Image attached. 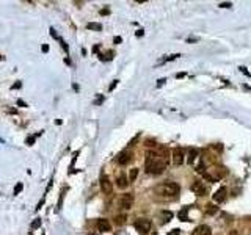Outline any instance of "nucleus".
<instances>
[{
    "instance_id": "33",
    "label": "nucleus",
    "mask_w": 251,
    "mask_h": 235,
    "mask_svg": "<svg viewBox=\"0 0 251 235\" xmlns=\"http://www.w3.org/2000/svg\"><path fill=\"white\" fill-rule=\"evenodd\" d=\"M43 52H44V53H46V52H49V46H47V44H44V46H43Z\"/></svg>"
},
{
    "instance_id": "3",
    "label": "nucleus",
    "mask_w": 251,
    "mask_h": 235,
    "mask_svg": "<svg viewBox=\"0 0 251 235\" xmlns=\"http://www.w3.org/2000/svg\"><path fill=\"white\" fill-rule=\"evenodd\" d=\"M134 227L140 232L141 235H146L149 231H151V227H152V223H151V219L148 218H138L135 223H134Z\"/></svg>"
},
{
    "instance_id": "38",
    "label": "nucleus",
    "mask_w": 251,
    "mask_h": 235,
    "mask_svg": "<svg viewBox=\"0 0 251 235\" xmlns=\"http://www.w3.org/2000/svg\"><path fill=\"white\" fill-rule=\"evenodd\" d=\"M2 60H3V57H2V55H0V61H2Z\"/></svg>"
},
{
    "instance_id": "37",
    "label": "nucleus",
    "mask_w": 251,
    "mask_h": 235,
    "mask_svg": "<svg viewBox=\"0 0 251 235\" xmlns=\"http://www.w3.org/2000/svg\"><path fill=\"white\" fill-rule=\"evenodd\" d=\"M137 36H143V30H138L137 31Z\"/></svg>"
},
{
    "instance_id": "29",
    "label": "nucleus",
    "mask_w": 251,
    "mask_h": 235,
    "mask_svg": "<svg viewBox=\"0 0 251 235\" xmlns=\"http://www.w3.org/2000/svg\"><path fill=\"white\" fill-rule=\"evenodd\" d=\"M229 235H240V232L234 229V231H231V232H229Z\"/></svg>"
},
{
    "instance_id": "20",
    "label": "nucleus",
    "mask_w": 251,
    "mask_h": 235,
    "mask_svg": "<svg viewBox=\"0 0 251 235\" xmlns=\"http://www.w3.org/2000/svg\"><path fill=\"white\" fill-rule=\"evenodd\" d=\"M22 190H24V185H22V182H19V183L14 186V195H19Z\"/></svg>"
},
{
    "instance_id": "27",
    "label": "nucleus",
    "mask_w": 251,
    "mask_h": 235,
    "mask_svg": "<svg viewBox=\"0 0 251 235\" xmlns=\"http://www.w3.org/2000/svg\"><path fill=\"white\" fill-rule=\"evenodd\" d=\"M116 85H118V80H115V82H113V83H111V85H110V88H108V89H110V91H113V89H115V86H116Z\"/></svg>"
},
{
    "instance_id": "14",
    "label": "nucleus",
    "mask_w": 251,
    "mask_h": 235,
    "mask_svg": "<svg viewBox=\"0 0 251 235\" xmlns=\"http://www.w3.org/2000/svg\"><path fill=\"white\" fill-rule=\"evenodd\" d=\"M86 28H88V30H96V31H101V30H102V25H101V24H97V22H89V24L86 25Z\"/></svg>"
},
{
    "instance_id": "15",
    "label": "nucleus",
    "mask_w": 251,
    "mask_h": 235,
    "mask_svg": "<svg viewBox=\"0 0 251 235\" xmlns=\"http://www.w3.org/2000/svg\"><path fill=\"white\" fill-rule=\"evenodd\" d=\"M206 212L209 213V215H215V213L218 212V207H215L213 204H207L206 205Z\"/></svg>"
},
{
    "instance_id": "1",
    "label": "nucleus",
    "mask_w": 251,
    "mask_h": 235,
    "mask_svg": "<svg viewBox=\"0 0 251 235\" xmlns=\"http://www.w3.org/2000/svg\"><path fill=\"white\" fill-rule=\"evenodd\" d=\"M163 150V155L157 154L154 150H149L148 154H146V160H144V168H146V172H149V174H162L165 171L166 165H168V154H166V150Z\"/></svg>"
},
{
    "instance_id": "26",
    "label": "nucleus",
    "mask_w": 251,
    "mask_h": 235,
    "mask_svg": "<svg viewBox=\"0 0 251 235\" xmlns=\"http://www.w3.org/2000/svg\"><path fill=\"white\" fill-rule=\"evenodd\" d=\"M231 3H229V2H225V3H220V8H231Z\"/></svg>"
},
{
    "instance_id": "10",
    "label": "nucleus",
    "mask_w": 251,
    "mask_h": 235,
    "mask_svg": "<svg viewBox=\"0 0 251 235\" xmlns=\"http://www.w3.org/2000/svg\"><path fill=\"white\" fill-rule=\"evenodd\" d=\"M192 235H212V229L207 224H199V226L195 227Z\"/></svg>"
},
{
    "instance_id": "35",
    "label": "nucleus",
    "mask_w": 251,
    "mask_h": 235,
    "mask_svg": "<svg viewBox=\"0 0 251 235\" xmlns=\"http://www.w3.org/2000/svg\"><path fill=\"white\" fill-rule=\"evenodd\" d=\"M108 13H110L108 10H101V14H102V16H104V14H108Z\"/></svg>"
},
{
    "instance_id": "17",
    "label": "nucleus",
    "mask_w": 251,
    "mask_h": 235,
    "mask_svg": "<svg viewBox=\"0 0 251 235\" xmlns=\"http://www.w3.org/2000/svg\"><path fill=\"white\" fill-rule=\"evenodd\" d=\"M36 133H35V135H30V136H27V140H25V144H27V146H32V144L35 143V140H36Z\"/></svg>"
},
{
    "instance_id": "23",
    "label": "nucleus",
    "mask_w": 251,
    "mask_h": 235,
    "mask_svg": "<svg viewBox=\"0 0 251 235\" xmlns=\"http://www.w3.org/2000/svg\"><path fill=\"white\" fill-rule=\"evenodd\" d=\"M63 196H65V188L61 190L60 193V201H58V209H61V204H63Z\"/></svg>"
},
{
    "instance_id": "11",
    "label": "nucleus",
    "mask_w": 251,
    "mask_h": 235,
    "mask_svg": "<svg viewBox=\"0 0 251 235\" xmlns=\"http://www.w3.org/2000/svg\"><path fill=\"white\" fill-rule=\"evenodd\" d=\"M130 158H132V154H130V152H127V150H122L121 154L116 157V162H118V165H121V166H124V165H127V163L130 162Z\"/></svg>"
},
{
    "instance_id": "24",
    "label": "nucleus",
    "mask_w": 251,
    "mask_h": 235,
    "mask_svg": "<svg viewBox=\"0 0 251 235\" xmlns=\"http://www.w3.org/2000/svg\"><path fill=\"white\" fill-rule=\"evenodd\" d=\"M102 102H104V96H99V97L94 100V105H101Z\"/></svg>"
},
{
    "instance_id": "36",
    "label": "nucleus",
    "mask_w": 251,
    "mask_h": 235,
    "mask_svg": "<svg viewBox=\"0 0 251 235\" xmlns=\"http://www.w3.org/2000/svg\"><path fill=\"white\" fill-rule=\"evenodd\" d=\"M72 89H74V91H79V85L74 83V85H72Z\"/></svg>"
},
{
    "instance_id": "2",
    "label": "nucleus",
    "mask_w": 251,
    "mask_h": 235,
    "mask_svg": "<svg viewBox=\"0 0 251 235\" xmlns=\"http://www.w3.org/2000/svg\"><path fill=\"white\" fill-rule=\"evenodd\" d=\"M180 191V186L176 182H163L154 188V193L163 199H176Z\"/></svg>"
},
{
    "instance_id": "21",
    "label": "nucleus",
    "mask_w": 251,
    "mask_h": 235,
    "mask_svg": "<svg viewBox=\"0 0 251 235\" xmlns=\"http://www.w3.org/2000/svg\"><path fill=\"white\" fill-rule=\"evenodd\" d=\"M16 105L22 107V108H27V107H29V103H27V102H24L22 99H17V100H16Z\"/></svg>"
},
{
    "instance_id": "4",
    "label": "nucleus",
    "mask_w": 251,
    "mask_h": 235,
    "mask_svg": "<svg viewBox=\"0 0 251 235\" xmlns=\"http://www.w3.org/2000/svg\"><path fill=\"white\" fill-rule=\"evenodd\" d=\"M171 160H173V165L174 166H180L184 163V149L182 147H174L173 152H171Z\"/></svg>"
},
{
    "instance_id": "7",
    "label": "nucleus",
    "mask_w": 251,
    "mask_h": 235,
    "mask_svg": "<svg viewBox=\"0 0 251 235\" xmlns=\"http://www.w3.org/2000/svg\"><path fill=\"white\" fill-rule=\"evenodd\" d=\"M101 190L104 191V195H110V193L113 191V183L110 182V179L107 176L101 177Z\"/></svg>"
},
{
    "instance_id": "9",
    "label": "nucleus",
    "mask_w": 251,
    "mask_h": 235,
    "mask_svg": "<svg viewBox=\"0 0 251 235\" xmlns=\"http://www.w3.org/2000/svg\"><path fill=\"white\" fill-rule=\"evenodd\" d=\"M226 198H228V190H226V186H221V188H218L217 191H215L213 201L215 202H225Z\"/></svg>"
},
{
    "instance_id": "13",
    "label": "nucleus",
    "mask_w": 251,
    "mask_h": 235,
    "mask_svg": "<svg viewBox=\"0 0 251 235\" xmlns=\"http://www.w3.org/2000/svg\"><path fill=\"white\" fill-rule=\"evenodd\" d=\"M198 157V152L195 150V149H190L188 150V158H187V163L188 165H193V162H195V158Z\"/></svg>"
},
{
    "instance_id": "6",
    "label": "nucleus",
    "mask_w": 251,
    "mask_h": 235,
    "mask_svg": "<svg viewBox=\"0 0 251 235\" xmlns=\"http://www.w3.org/2000/svg\"><path fill=\"white\" fill-rule=\"evenodd\" d=\"M192 191H193L196 196H206V195H207V188H206V185L201 182V180H196V182L192 183Z\"/></svg>"
},
{
    "instance_id": "30",
    "label": "nucleus",
    "mask_w": 251,
    "mask_h": 235,
    "mask_svg": "<svg viewBox=\"0 0 251 235\" xmlns=\"http://www.w3.org/2000/svg\"><path fill=\"white\" fill-rule=\"evenodd\" d=\"M113 41H115V44H119V43H121V41H122V39H121L119 36H116V38L113 39Z\"/></svg>"
},
{
    "instance_id": "8",
    "label": "nucleus",
    "mask_w": 251,
    "mask_h": 235,
    "mask_svg": "<svg viewBox=\"0 0 251 235\" xmlns=\"http://www.w3.org/2000/svg\"><path fill=\"white\" fill-rule=\"evenodd\" d=\"M96 227H97V231H99V232H110V231H111L110 221L105 219V218H99V219H97Z\"/></svg>"
},
{
    "instance_id": "22",
    "label": "nucleus",
    "mask_w": 251,
    "mask_h": 235,
    "mask_svg": "<svg viewBox=\"0 0 251 235\" xmlns=\"http://www.w3.org/2000/svg\"><path fill=\"white\" fill-rule=\"evenodd\" d=\"M58 41H60V44H61V47H63V49H65V50L68 52V50H69V46H68V44L65 43V39H61V38H60Z\"/></svg>"
},
{
    "instance_id": "5",
    "label": "nucleus",
    "mask_w": 251,
    "mask_h": 235,
    "mask_svg": "<svg viewBox=\"0 0 251 235\" xmlns=\"http://www.w3.org/2000/svg\"><path fill=\"white\" fill-rule=\"evenodd\" d=\"M134 205V195L132 193H124L119 198V207L122 210H129Z\"/></svg>"
},
{
    "instance_id": "25",
    "label": "nucleus",
    "mask_w": 251,
    "mask_h": 235,
    "mask_svg": "<svg viewBox=\"0 0 251 235\" xmlns=\"http://www.w3.org/2000/svg\"><path fill=\"white\" fill-rule=\"evenodd\" d=\"M50 36H52V38H55V39H60V36L57 34V31H55L53 28H50Z\"/></svg>"
},
{
    "instance_id": "18",
    "label": "nucleus",
    "mask_w": 251,
    "mask_h": 235,
    "mask_svg": "<svg viewBox=\"0 0 251 235\" xmlns=\"http://www.w3.org/2000/svg\"><path fill=\"white\" fill-rule=\"evenodd\" d=\"M115 223H116L118 226L124 224V223H126V215H118V216L115 218Z\"/></svg>"
},
{
    "instance_id": "16",
    "label": "nucleus",
    "mask_w": 251,
    "mask_h": 235,
    "mask_svg": "<svg viewBox=\"0 0 251 235\" xmlns=\"http://www.w3.org/2000/svg\"><path fill=\"white\" fill-rule=\"evenodd\" d=\"M137 176H138V169L137 168L130 169V172H129V182H134L135 179H137Z\"/></svg>"
},
{
    "instance_id": "31",
    "label": "nucleus",
    "mask_w": 251,
    "mask_h": 235,
    "mask_svg": "<svg viewBox=\"0 0 251 235\" xmlns=\"http://www.w3.org/2000/svg\"><path fill=\"white\" fill-rule=\"evenodd\" d=\"M176 77H177V79H182V77H185V72H179V74L176 75Z\"/></svg>"
},
{
    "instance_id": "12",
    "label": "nucleus",
    "mask_w": 251,
    "mask_h": 235,
    "mask_svg": "<svg viewBox=\"0 0 251 235\" xmlns=\"http://www.w3.org/2000/svg\"><path fill=\"white\" fill-rule=\"evenodd\" d=\"M116 185L119 186V188H126V186L129 185V180H127V177L126 176H118V179H116Z\"/></svg>"
},
{
    "instance_id": "32",
    "label": "nucleus",
    "mask_w": 251,
    "mask_h": 235,
    "mask_svg": "<svg viewBox=\"0 0 251 235\" xmlns=\"http://www.w3.org/2000/svg\"><path fill=\"white\" fill-rule=\"evenodd\" d=\"M240 71H242L243 74H246V75H248V77H249V72L246 71V69H245V67H240Z\"/></svg>"
},
{
    "instance_id": "34",
    "label": "nucleus",
    "mask_w": 251,
    "mask_h": 235,
    "mask_svg": "<svg viewBox=\"0 0 251 235\" xmlns=\"http://www.w3.org/2000/svg\"><path fill=\"white\" fill-rule=\"evenodd\" d=\"M179 232H180L179 229H174V231H173V232H171L170 235H179Z\"/></svg>"
},
{
    "instance_id": "19",
    "label": "nucleus",
    "mask_w": 251,
    "mask_h": 235,
    "mask_svg": "<svg viewBox=\"0 0 251 235\" xmlns=\"http://www.w3.org/2000/svg\"><path fill=\"white\" fill-rule=\"evenodd\" d=\"M38 227H41V218H35L32 223V229H38Z\"/></svg>"
},
{
    "instance_id": "28",
    "label": "nucleus",
    "mask_w": 251,
    "mask_h": 235,
    "mask_svg": "<svg viewBox=\"0 0 251 235\" xmlns=\"http://www.w3.org/2000/svg\"><path fill=\"white\" fill-rule=\"evenodd\" d=\"M20 86H22V83H20V82H17V83H14L11 88H13V89H16V88H20Z\"/></svg>"
}]
</instances>
